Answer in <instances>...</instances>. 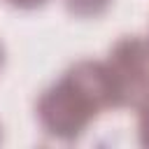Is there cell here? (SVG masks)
<instances>
[{
  "label": "cell",
  "mask_w": 149,
  "mask_h": 149,
  "mask_svg": "<svg viewBox=\"0 0 149 149\" xmlns=\"http://www.w3.org/2000/svg\"><path fill=\"white\" fill-rule=\"evenodd\" d=\"M140 116H137V133H140V142L144 147H149V105L140 107L137 109Z\"/></svg>",
  "instance_id": "cell-3"
},
{
  "label": "cell",
  "mask_w": 149,
  "mask_h": 149,
  "mask_svg": "<svg viewBox=\"0 0 149 149\" xmlns=\"http://www.w3.org/2000/svg\"><path fill=\"white\" fill-rule=\"evenodd\" d=\"M7 2L14 7H21V9H35V7H42L47 0H7Z\"/></svg>",
  "instance_id": "cell-4"
},
{
  "label": "cell",
  "mask_w": 149,
  "mask_h": 149,
  "mask_svg": "<svg viewBox=\"0 0 149 149\" xmlns=\"http://www.w3.org/2000/svg\"><path fill=\"white\" fill-rule=\"evenodd\" d=\"M105 109H121L114 74L100 61H79L37 100V121L56 140H77Z\"/></svg>",
  "instance_id": "cell-1"
},
{
  "label": "cell",
  "mask_w": 149,
  "mask_h": 149,
  "mask_svg": "<svg viewBox=\"0 0 149 149\" xmlns=\"http://www.w3.org/2000/svg\"><path fill=\"white\" fill-rule=\"evenodd\" d=\"M2 63H5V54H2V47H0V68H2Z\"/></svg>",
  "instance_id": "cell-5"
},
{
  "label": "cell",
  "mask_w": 149,
  "mask_h": 149,
  "mask_svg": "<svg viewBox=\"0 0 149 149\" xmlns=\"http://www.w3.org/2000/svg\"><path fill=\"white\" fill-rule=\"evenodd\" d=\"M112 0H65V7L72 16L79 19H95L107 12Z\"/></svg>",
  "instance_id": "cell-2"
}]
</instances>
